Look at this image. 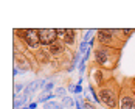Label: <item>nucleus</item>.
<instances>
[{
	"mask_svg": "<svg viewBox=\"0 0 135 109\" xmlns=\"http://www.w3.org/2000/svg\"><path fill=\"white\" fill-rule=\"evenodd\" d=\"M93 59H92V64L98 69H103L106 72L113 73L118 64H120V59H121V50H117V48H110V47H101V45H96L93 48Z\"/></svg>",
	"mask_w": 135,
	"mask_h": 109,
	"instance_id": "obj_1",
	"label": "nucleus"
},
{
	"mask_svg": "<svg viewBox=\"0 0 135 109\" xmlns=\"http://www.w3.org/2000/svg\"><path fill=\"white\" fill-rule=\"evenodd\" d=\"M96 92L99 97V101L107 109H118L120 105V92H121V81L115 78V75L106 81L103 86L96 87Z\"/></svg>",
	"mask_w": 135,
	"mask_h": 109,
	"instance_id": "obj_2",
	"label": "nucleus"
},
{
	"mask_svg": "<svg viewBox=\"0 0 135 109\" xmlns=\"http://www.w3.org/2000/svg\"><path fill=\"white\" fill-rule=\"evenodd\" d=\"M96 45L101 47H110V48H117L123 50L126 41L123 39L121 28H99L96 30Z\"/></svg>",
	"mask_w": 135,
	"mask_h": 109,
	"instance_id": "obj_3",
	"label": "nucleus"
},
{
	"mask_svg": "<svg viewBox=\"0 0 135 109\" xmlns=\"http://www.w3.org/2000/svg\"><path fill=\"white\" fill-rule=\"evenodd\" d=\"M14 38L23 44V47L30 52H37L42 48L39 41V28H19L14 30Z\"/></svg>",
	"mask_w": 135,
	"mask_h": 109,
	"instance_id": "obj_4",
	"label": "nucleus"
},
{
	"mask_svg": "<svg viewBox=\"0 0 135 109\" xmlns=\"http://www.w3.org/2000/svg\"><path fill=\"white\" fill-rule=\"evenodd\" d=\"M118 109H135V92H134V86H132V80L129 76L123 78L121 81Z\"/></svg>",
	"mask_w": 135,
	"mask_h": 109,
	"instance_id": "obj_5",
	"label": "nucleus"
},
{
	"mask_svg": "<svg viewBox=\"0 0 135 109\" xmlns=\"http://www.w3.org/2000/svg\"><path fill=\"white\" fill-rule=\"evenodd\" d=\"M112 76H113V73H110V72H106V70L98 69V67H95V66H89V75H87L89 84H93L95 87L103 86V84L106 81H109Z\"/></svg>",
	"mask_w": 135,
	"mask_h": 109,
	"instance_id": "obj_6",
	"label": "nucleus"
},
{
	"mask_svg": "<svg viewBox=\"0 0 135 109\" xmlns=\"http://www.w3.org/2000/svg\"><path fill=\"white\" fill-rule=\"evenodd\" d=\"M33 53H34V58H36V62H37L39 69L53 66L54 59H53V56H51V53L48 52L47 47H42V48H39L37 52H33Z\"/></svg>",
	"mask_w": 135,
	"mask_h": 109,
	"instance_id": "obj_7",
	"label": "nucleus"
},
{
	"mask_svg": "<svg viewBox=\"0 0 135 109\" xmlns=\"http://www.w3.org/2000/svg\"><path fill=\"white\" fill-rule=\"evenodd\" d=\"M39 41L42 47H50L57 41V33L54 28H39Z\"/></svg>",
	"mask_w": 135,
	"mask_h": 109,
	"instance_id": "obj_8",
	"label": "nucleus"
},
{
	"mask_svg": "<svg viewBox=\"0 0 135 109\" xmlns=\"http://www.w3.org/2000/svg\"><path fill=\"white\" fill-rule=\"evenodd\" d=\"M64 44L67 45V48H70L71 52H76L78 47H79V31L78 30H73V28H67V33H65V38H64Z\"/></svg>",
	"mask_w": 135,
	"mask_h": 109,
	"instance_id": "obj_9",
	"label": "nucleus"
},
{
	"mask_svg": "<svg viewBox=\"0 0 135 109\" xmlns=\"http://www.w3.org/2000/svg\"><path fill=\"white\" fill-rule=\"evenodd\" d=\"M14 66L19 67L22 72H33V66L23 52H14Z\"/></svg>",
	"mask_w": 135,
	"mask_h": 109,
	"instance_id": "obj_10",
	"label": "nucleus"
},
{
	"mask_svg": "<svg viewBox=\"0 0 135 109\" xmlns=\"http://www.w3.org/2000/svg\"><path fill=\"white\" fill-rule=\"evenodd\" d=\"M48 52L51 53L53 59H59V58L65 56V54H67L68 52H71V50H70V48H67V45H65L62 41H59V39H57L54 44H51V45L48 47Z\"/></svg>",
	"mask_w": 135,
	"mask_h": 109,
	"instance_id": "obj_11",
	"label": "nucleus"
},
{
	"mask_svg": "<svg viewBox=\"0 0 135 109\" xmlns=\"http://www.w3.org/2000/svg\"><path fill=\"white\" fill-rule=\"evenodd\" d=\"M54 95H56V98H64V97L68 95V89L65 87V86H57L56 89H54Z\"/></svg>",
	"mask_w": 135,
	"mask_h": 109,
	"instance_id": "obj_12",
	"label": "nucleus"
},
{
	"mask_svg": "<svg viewBox=\"0 0 135 109\" xmlns=\"http://www.w3.org/2000/svg\"><path fill=\"white\" fill-rule=\"evenodd\" d=\"M61 103H62V106H64L65 109H70L71 106H75V105H76V100H75L73 97H68L67 95V97H64V98L61 100Z\"/></svg>",
	"mask_w": 135,
	"mask_h": 109,
	"instance_id": "obj_13",
	"label": "nucleus"
},
{
	"mask_svg": "<svg viewBox=\"0 0 135 109\" xmlns=\"http://www.w3.org/2000/svg\"><path fill=\"white\" fill-rule=\"evenodd\" d=\"M44 109H65V108L62 106V103H59L56 100H51V101H48V103L44 105Z\"/></svg>",
	"mask_w": 135,
	"mask_h": 109,
	"instance_id": "obj_14",
	"label": "nucleus"
},
{
	"mask_svg": "<svg viewBox=\"0 0 135 109\" xmlns=\"http://www.w3.org/2000/svg\"><path fill=\"white\" fill-rule=\"evenodd\" d=\"M121 34H123V39L127 42L131 39V36L135 34V28H121Z\"/></svg>",
	"mask_w": 135,
	"mask_h": 109,
	"instance_id": "obj_15",
	"label": "nucleus"
},
{
	"mask_svg": "<svg viewBox=\"0 0 135 109\" xmlns=\"http://www.w3.org/2000/svg\"><path fill=\"white\" fill-rule=\"evenodd\" d=\"M89 50H90V45H89V42H82V41H81V44H79V47H78V50H76V52H78L79 54H85Z\"/></svg>",
	"mask_w": 135,
	"mask_h": 109,
	"instance_id": "obj_16",
	"label": "nucleus"
},
{
	"mask_svg": "<svg viewBox=\"0 0 135 109\" xmlns=\"http://www.w3.org/2000/svg\"><path fill=\"white\" fill-rule=\"evenodd\" d=\"M54 89H56V84H54V81H48L47 83V86L44 87V94H53L54 92Z\"/></svg>",
	"mask_w": 135,
	"mask_h": 109,
	"instance_id": "obj_17",
	"label": "nucleus"
},
{
	"mask_svg": "<svg viewBox=\"0 0 135 109\" xmlns=\"http://www.w3.org/2000/svg\"><path fill=\"white\" fill-rule=\"evenodd\" d=\"M56 33H57V39L59 41H64L65 33H67V28H56Z\"/></svg>",
	"mask_w": 135,
	"mask_h": 109,
	"instance_id": "obj_18",
	"label": "nucleus"
},
{
	"mask_svg": "<svg viewBox=\"0 0 135 109\" xmlns=\"http://www.w3.org/2000/svg\"><path fill=\"white\" fill-rule=\"evenodd\" d=\"M22 90H25L23 84H22V83H14V94H19V92H22Z\"/></svg>",
	"mask_w": 135,
	"mask_h": 109,
	"instance_id": "obj_19",
	"label": "nucleus"
},
{
	"mask_svg": "<svg viewBox=\"0 0 135 109\" xmlns=\"http://www.w3.org/2000/svg\"><path fill=\"white\" fill-rule=\"evenodd\" d=\"M78 70H79V73H81V76H82V73H85V70H87V62H84L81 59V62L78 66Z\"/></svg>",
	"mask_w": 135,
	"mask_h": 109,
	"instance_id": "obj_20",
	"label": "nucleus"
},
{
	"mask_svg": "<svg viewBox=\"0 0 135 109\" xmlns=\"http://www.w3.org/2000/svg\"><path fill=\"white\" fill-rule=\"evenodd\" d=\"M82 109H98V108H96V105H95V103L84 101V105H82Z\"/></svg>",
	"mask_w": 135,
	"mask_h": 109,
	"instance_id": "obj_21",
	"label": "nucleus"
},
{
	"mask_svg": "<svg viewBox=\"0 0 135 109\" xmlns=\"http://www.w3.org/2000/svg\"><path fill=\"white\" fill-rule=\"evenodd\" d=\"M67 89H68V92H70V94H76V84H73V83H68Z\"/></svg>",
	"mask_w": 135,
	"mask_h": 109,
	"instance_id": "obj_22",
	"label": "nucleus"
},
{
	"mask_svg": "<svg viewBox=\"0 0 135 109\" xmlns=\"http://www.w3.org/2000/svg\"><path fill=\"white\" fill-rule=\"evenodd\" d=\"M22 73H23V72H22L19 67H16V66L13 67V75H14V76H17V75H22Z\"/></svg>",
	"mask_w": 135,
	"mask_h": 109,
	"instance_id": "obj_23",
	"label": "nucleus"
},
{
	"mask_svg": "<svg viewBox=\"0 0 135 109\" xmlns=\"http://www.w3.org/2000/svg\"><path fill=\"white\" fill-rule=\"evenodd\" d=\"M37 105H39L37 101H30V105H28V108H30V109H37Z\"/></svg>",
	"mask_w": 135,
	"mask_h": 109,
	"instance_id": "obj_24",
	"label": "nucleus"
},
{
	"mask_svg": "<svg viewBox=\"0 0 135 109\" xmlns=\"http://www.w3.org/2000/svg\"><path fill=\"white\" fill-rule=\"evenodd\" d=\"M131 80H132V86H134V92H135V76H132Z\"/></svg>",
	"mask_w": 135,
	"mask_h": 109,
	"instance_id": "obj_25",
	"label": "nucleus"
},
{
	"mask_svg": "<svg viewBox=\"0 0 135 109\" xmlns=\"http://www.w3.org/2000/svg\"><path fill=\"white\" fill-rule=\"evenodd\" d=\"M22 109H30V108H28V106H23V108H22Z\"/></svg>",
	"mask_w": 135,
	"mask_h": 109,
	"instance_id": "obj_26",
	"label": "nucleus"
}]
</instances>
